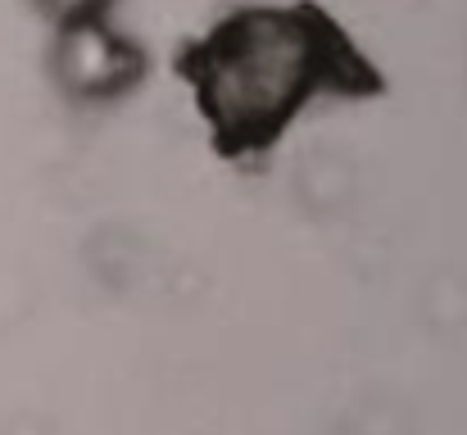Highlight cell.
<instances>
[{
	"label": "cell",
	"mask_w": 467,
	"mask_h": 435,
	"mask_svg": "<svg viewBox=\"0 0 467 435\" xmlns=\"http://www.w3.org/2000/svg\"><path fill=\"white\" fill-rule=\"evenodd\" d=\"M186 82L213 145L227 154H259L317 100L363 96L368 68L322 14L254 5L195 41Z\"/></svg>",
	"instance_id": "6da1fadb"
},
{
	"label": "cell",
	"mask_w": 467,
	"mask_h": 435,
	"mask_svg": "<svg viewBox=\"0 0 467 435\" xmlns=\"http://www.w3.org/2000/svg\"><path fill=\"white\" fill-rule=\"evenodd\" d=\"M55 82L78 105H109L141 82V50L109 14L59 23L55 36Z\"/></svg>",
	"instance_id": "7a4b0ae2"
},
{
	"label": "cell",
	"mask_w": 467,
	"mask_h": 435,
	"mask_svg": "<svg viewBox=\"0 0 467 435\" xmlns=\"http://www.w3.org/2000/svg\"><path fill=\"white\" fill-rule=\"evenodd\" d=\"M50 14H55V23H73V18H96V14H105L109 9V0H41Z\"/></svg>",
	"instance_id": "3957f363"
}]
</instances>
